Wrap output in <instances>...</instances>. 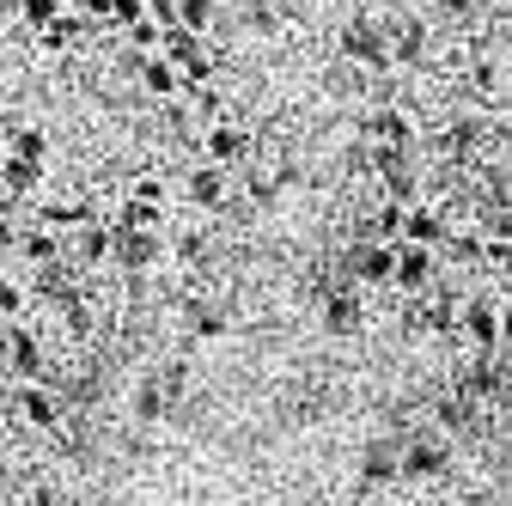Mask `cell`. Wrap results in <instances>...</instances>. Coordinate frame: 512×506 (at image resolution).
I'll return each instance as SVG.
<instances>
[{"label": "cell", "mask_w": 512, "mask_h": 506, "mask_svg": "<svg viewBox=\"0 0 512 506\" xmlns=\"http://www.w3.org/2000/svg\"><path fill=\"white\" fill-rule=\"evenodd\" d=\"M476 354H506V318H500V293L488 287L482 299H470L464 311H458V324H452Z\"/></svg>", "instance_id": "obj_1"}, {"label": "cell", "mask_w": 512, "mask_h": 506, "mask_svg": "<svg viewBox=\"0 0 512 506\" xmlns=\"http://www.w3.org/2000/svg\"><path fill=\"white\" fill-rule=\"evenodd\" d=\"M110 263L122 275H153L165 263V232H110Z\"/></svg>", "instance_id": "obj_2"}, {"label": "cell", "mask_w": 512, "mask_h": 506, "mask_svg": "<svg viewBox=\"0 0 512 506\" xmlns=\"http://www.w3.org/2000/svg\"><path fill=\"white\" fill-rule=\"evenodd\" d=\"M458 397L500 409V403H506V354H482V360L458 378Z\"/></svg>", "instance_id": "obj_3"}, {"label": "cell", "mask_w": 512, "mask_h": 506, "mask_svg": "<svg viewBox=\"0 0 512 506\" xmlns=\"http://www.w3.org/2000/svg\"><path fill=\"white\" fill-rule=\"evenodd\" d=\"M445 464H452V446H445L439 433H427V439H409V446L397 452V476H409V482H427V476H439Z\"/></svg>", "instance_id": "obj_4"}, {"label": "cell", "mask_w": 512, "mask_h": 506, "mask_svg": "<svg viewBox=\"0 0 512 506\" xmlns=\"http://www.w3.org/2000/svg\"><path fill=\"white\" fill-rule=\"evenodd\" d=\"M250 147H256V141L238 129V122H208V129H202V159L220 165V171L238 165V159H250Z\"/></svg>", "instance_id": "obj_5"}, {"label": "cell", "mask_w": 512, "mask_h": 506, "mask_svg": "<svg viewBox=\"0 0 512 506\" xmlns=\"http://www.w3.org/2000/svg\"><path fill=\"white\" fill-rule=\"evenodd\" d=\"M360 135L378 141V147H391V153H409V147H415V116H409V110H372V116L360 122Z\"/></svg>", "instance_id": "obj_6"}, {"label": "cell", "mask_w": 512, "mask_h": 506, "mask_svg": "<svg viewBox=\"0 0 512 506\" xmlns=\"http://www.w3.org/2000/svg\"><path fill=\"white\" fill-rule=\"evenodd\" d=\"M391 281L421 299L427 281H433V250H421V244H391Z\"/></svg>", "instance_id": "obj_7"}, {"label": "cell", "mask_w": 512, "mask_h": 506, "mask_svg": "<svg viewBox=\"0 0 512 506\" xmlns=\"http://www.w3.org/2000/svg\"><path fill=\"white\" fill-rule=\"evenodd\" d=\"M342 55L348 61H366V68H391V43H384V31L372 19H354L342 31Z\"/></svg>", "instance_id": "obj_8"}, {"label": "cell", "mask_w": 512, "mask_h": 506, "mask_svg": "<svg viewBox=\"0 0 512 506\" xmlns=\"http://www.w3.org/2000/svg\"><path fill=\"white\" fill-rule=\"evenodd\" d=\"M445 214L439 208H427V202H415V208H403V232H397V244H421V250H433V244H445Z\"/></svg>", "instance_id": "obj_9"}, {"label": "cell", "mask_w": 512, "mask_h": 506, "mask_svg": "<svg viewBox=\"0 0 512 506\" xmlns=\"http://www.w3.org/2000/svg\"><path fill=\"white\" fill-rule=\"evenodd\" d=\"M183 196H189V208H202V214L220 208V202H226V171L202 159L196 171H183Z\"/></svg>", "instance_id": "obj_10"}, {"label": "cell", "mask_w": 512, "mask_h": 506, "mask_svg": "<svg viewBox=\"0 0 512 506\" xmlns=\"http://www.w3.org/2000/svg\"><path fill=\"white\" fill-rule=\"evenodd\" d=\"M324 330H330V336H354V330H366V299H360L354 287L330 293V305H324Z\"/></svg>", "instance_id": "obj_11"}, {"label": "cell", "mask_w": 512, "mask_h": 506, "mask_svg": "<svg viewBox=\"0 0 512 506\" xmlns=\"http://www.w3.org/2000/svg\"><path fill=\"white\" fill-rule=\"evenodd\" d=\"M7 366L19 372V385H37V378H43V342H37L25 324L7 336Z\"/></svg>", "instance_id": "obj_12"}, {"label": "cell", "mask_w": 512, "mask_h": 506, "mask_svg": "<svg viewBox=\"0 0 512 506\" xmlns=\"http://www.w3.org/2000/svg\"><path fill=\"white\" fill-rule=\"evenodd\" d=\"M348 275L360 287H378V281H391V244H354V257H348Z\"/></svg>", "instance_id": "obj_13"}, {"label": "cell", "mask_w": 512, "mask_h": 506, "mask_svg": "<svg viewBox=\"0 0 512 506\" xmlns=\"http://www.w3.org/2000/svg\"><path fill=\"white\" fill-rule=\"evenodd\" d=\"M68 238H74V257H80L86 269L110 263V220H98V214H92V220H86V226H74Z\"/></svg>", "instance_id": "obj_14"}, {"label": "cell", "mask_w": 512, "mask_h": 506, "mask_svg": "<svg viewBox=\"0 0 512 506\" xmlns=\"http://www.w3.org/2000/svg\"><path fill=\"white\" fill-rule=\"evenodd\" d=\"M397 439H378V446H366L360 452V482L366 488H384V482H397Z\"/></svg>", "instance_id": "obj_15"}, {"label": "cell", "mask_w": 512, "mask_h": 506, "mask_svg": "<svg viewBox=\"0 0 512 506\" xmlns=\"http://www.w3.org/2000/svg\"><path fill=\"white\" fill-rule=\"evenodd\" d=\"M13 403H19V415H25L31 427H43V433H49V427H61V403H55L43 385H19V391H13Z\"/></svg>", "instance_id": "obj_16"}, {"label": "cell", "mask_w": 512, "mask_h": 506, "mask_svg": "<svg viewBox=\"0 0 512 506\" xmlns=\"http://www.w3.org/2000/svg\"><path fill=\"white\" fill-rule=\"evenodd\" d=\"M110 232H165V208H153V202H116V220H110Z\"/></svg>", "instance_id": "obj_17"}, {"label": "cell", "mask_w": 512, "mask_h": 506, "mask_svg": "<svg viewBox=\"0 0 512 506\" xmlns=\"http://www.w3.org/2000/svg\"><path fill=\"white\" fill-rule=\"evenodd\" d=\"M86 220H92V208H86V202H43V208H37V226H43V232H55V238H68V232H74V226H86Z\"/></svg>", "instance_id": "obj_18"}, {"label": "cell", "mask_w": 512, "mask_h": 506, "mask_svg": "<svg viewBox=\"0 0 512 506\" xmlns=\"http://www.w3.org/2000/svg\"><path fill=\"white\" fill-rule=\"evenodd\" d=\"M141 86H147V98H183V80H177V68H171V61L165 55H147L141 61Z\"/></svg>", "instance_id": "obj_19"}, {"label": "cell", "mask_w": 512, "mask_h": 506, "mask_svg": "<svg viewBox=\"0 0 512 506\" xmlns=\"http://www.w3.org/2000/svg\"><path fill=\"white\" fill-rule=\"evenodd\" d=\"M86 31H92V25H86L80 13H55V19H49V25L37 31V43H43V49L55 55V49H74V43H80Z\"/></svg>", "instance_id": "obj_20"}, {"label": "cell", "mask_w": 512, "mask_h": 506, "mask_svg": "<svg viewBox=\"0 0 512 506\" xmlns=\"http://www.w3.org/2000/svg\"><path fill=\"white\" fill-rule=\"evenodd\" d=\"M37 177H43V165L0 153V189H7V196H31V189H37Z\"/></svg>", "instance_id": "obj_21"}, {"label": "cell", "mask_w": 512, "mask_h": 506, "mask_svg": "<svg viewBox=\"0 0 512 506\" xmlns=\"http://www.w3.org/2000/svg\"><path fill=\"white\" fill-rule=\"evenodd\" d=\"M13 250H19L25 263H37V269H43V263H61V238H55V232H43V226L19 232V244H13Z\"/></svg>", "instance_id": "obj_22"}, {"label": "cell", "mask_w": 512, "mask_h": 506, "mask_svg": "<svg viewBox=\"0 0 512 506\" xmlns=\"http://www.w3.org/2000/svg\"><path fill=\"white\" fill-rule=\"evenodd\" d=\"M384 43H391V61H421V49H427V25H421V19H403Z\"/></svg>", "instance_id": "obj_23"}, {"label": "cell", "mask_w": 512, "mask_h": 506, "mask_svg": "<svg viewBox=\"0 0 512 506\" xmlns=\"http://www.w3.org/2000/svg\"><path fill=\"white\" fill-rule=\"evenodd\" d=\"M159 55L171 61V68H183L189 55H202V37H189V31H177V25H171V31H159Z\"/></svg>", "instance_id": "obj_24"}, {"label": "cell", "mask_w": 512, "mask_h": 506, "mask_svg": "<svg viewBox=\"0 0 512 506\" xmlns=\"http://www.w3.org/2000/svg\"><path fill=\"white\" fill-rule=\"evenodd\" d=\"M208 25H214V0H177V31L202 37Z\"/></svg>", "instance_id": "obj_25"}, {"label": "cell", "mask_w": 512, "mask_h": 506, "mask_svg": "<svg viewBox=\"0 0 512 506\" xmlns=\"http://www.w3.org/2000/svg\"><path fill=\"white\" fill-rule=\"evenodd\" d=\"M189 330H196V336H226V311L220 305H196V311H189Z\"/></svg>", "instance_id": "obj_26"}, {"label": "cell", "mask_w": 512, "mask_h": 506, "mask_svg": "<svg viewBox=\"0 0 512 506\" xmlns=\"http://www.w3.org/2000/svg\"><path fill=\"white\" fill-rule=\"evenodd\" d=\"M141 19H147V0H110V19H104V25L128 31V25H141Z\"/></svg>", "instance_id": "obj_27"}, {"label": "cell", "mask_w": 512, "mask_h": 506, "mask_svg": "<svg viewBox=\"0 0 512 506\" xmlns=\"http://www.w3.org/2000/svg\"><path fill=\"white\" fill-rule=\"evenodd\" d=\"M55 13H61V0H19V19H25L31 31H43Z\"/></svg>", "instance_id": "obj_28"}, {"label": "cell", "mask_w": 512, "mask_h": 506, "mask_svg": "<svg viewBox=\"0 0 512 506\" xmlns=\"http://www.w3.org/2000/svg\"><path fill=\"white\" fill-rule=\"evenodd\" d=\"M464 421H470V397H445V403H439V427H445V433H458Z\"/></svg>", "instance_id": "obj_29"}, {"label": "cell", "mask_w": 512, "mask_h": 506, "mask_svg": "<svg viewBox=\"0 0 512 506\" xmlns=\"http://www.w3.org/2000/svg\"><path fill=\"white\" fill-rule=\"evenodd\" d=\"M165 409H171V403H165V391H159V385H147V391L135 397V415H141V421H159Z\"/></svg>", "instance_id": "obj_30"}, {"label": "cell", "mask_w": 512, "mask_h": 506, "mask_svg": "<svg viewBox=\"0 0 512 506\" xmlns=\"http://www.w3.org/2000/svg\"><path fill=\"white\" fill-rule=\"evenodd\" d=\"M19 311H25V287L0 275V318H19Z\"/></svg>", "instance_id": "obj_31"}, {"label": "cell", "mask_w": 512, "mask_h": 506, "mask_svg": "<svg viewBox=\"0 0 512 506\" xmlns=\"http://www.w3.org/2000/svg\"><path fill=\"white\" fill-rule=\"evenodd\" d=\"M135 202H153V208H165V177H135Z\"/></svg>", "instance_id": "obj_32"}, {"label": "cell", "mask_w": 512, "mask_h": 506, "mask_svg": "<svg viewBox=\"0 0 512 506\" xmlns=\"http://www.w3.org/2000/svg\"><path fill=\"white\" fill-rule=\"evenodd\" d=\"M128 43H135V49H147V55H159V25H153V19L128 25Z\"/></svg>", "instance_id": "obj_33"}, {"label": "cell", "mask_w": 512, "mask_h": 506, "mask_svg": "<svg viewBox=\"0 0 512 506\" xmlns=\"http://www.w3.org/2000/svg\"><path fill=\"white\" fill-rule=\"evenodd\" d=\"M74 7H80L86 25H104V19H110V0H74Z\"/></svg>", "instance_id": "obj_34"}, {"label": "cell", "mask_w": 512, "mask_h": 506, "mask_svg": "<svg viewBox=\"0 0 512 506\" xmlns=\"http://www.w3.org/2000/svg\"><path fill=\"white\" fill-rule=\"evenodd\" d=\"M19 506H61V494H55V488H31Z\"/></svg>", "instance_id": "obj_35"}, {"label": "cell", "mask_w": 512, "mask_h": 506, "mask_svg": "<svg viewBox=\"0 0 512 506\" xmlns=\"http://www.w3.org/2000/svg\"><path fill=\"white\" fill-rule=\"evenodd\" d=\"M13 244H19V226H13L7 214H0V250H13Z\"/></svg>", "instance_id": "obj_36"}]
</instances>
